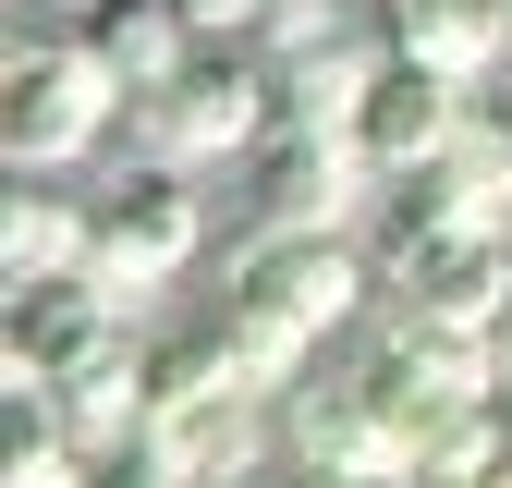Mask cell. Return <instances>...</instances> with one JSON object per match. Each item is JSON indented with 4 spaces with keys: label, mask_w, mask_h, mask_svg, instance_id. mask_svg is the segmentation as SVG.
<instances>
[{
    "label": "cell",
    "mask_w": 512,
    "mask_h": 488,
    "mask_svg": "<svg viewBox=\"0 0 512 488\" xmlns=\"http://www.w3.org/2000/svg\"><path fill=\"white\" fill-rule=\"evenodd\" d=\"M378 61H391V37H317V49H281L269 61V86H281V122H342L354 135V110H366V86H378Z\"/></svg>",
    "instance_id": "obj_13"
},
{
    "label": "cell",
    "mask_w": 512,
    "mask_h": 488,
    "mask_svg": "<svg viewBox=\"0 0 512 488\" xmlns=\"http://www.w3.org/2000/svg\"><path fill=\"white\" fill-rule=\"evenodd\" d=\"M183 25H196V37H256L269 0H183Z\"/></svg>",
    "instance_id": "obj_17"
},
{
    "label": "cell",
    "mask_w": 512,
    "mask_h": 488,
    "mask_svg": "<svg viewBox=\"0 0 512 488\" xmlns=\"http://www.w3.org/2000/svg\"><path fill=\"white\" fill-rule=\"evenodd\" d=\"M220 293L256 305V318L293 330V342H330L354 305H366V257H354V232H269V220H256Z\"/></svg>",
    "instance_id": "obj_3"
},
{
    "label": "cell",
    "mask_w": 512,
    "mask_h": 488,
    "mask_svg": "<svg viewBox=\"0 0 512 488\" xmlns=\"http://www.w3.org/2000/svg\"><path fill=\"white\" fill-rule=\"evenodd\" d=\"M86 49L122 74V98H159L183 61L208 49V37L183 25V0H98V13H86Z\"/></svg>",
    "instance_id": "obj_12"
},
{
    "label": "cell",
    "mask_w": 512,
    "mask_h": 488,
    "mask_svg": "<svg viewBox=\"0 0 512 488\" xmlns=\"http://www.w3.org/2000/svg\"><path fill=\"white\" fill-rule=\"evenodd\" d=\"M366 196H378V159L342 122H269V147H256V220L269 232H354Z\"/></svg>",
    "instance_id": "obj_5"
},
{
    "label": "cell",
    "mask_w": 512,
    "mask_h": 488,
    "mask_svg": "<svg viewBox=\"0 0 512 488\" xmlns=\"http://www.w3.org/2000/svg\"><path fill=\"white\" fill-rule=\"evenodd\" d=\"M86 488H196L159 440H122V452H86Z\"/></svg>",
    "instance_id": "obj_16"
},
{
    "label": "cell",
    "mask_w": 512,
    "mask_h": 488,
    "mask_svg": "<svg viewBox=\"0 0 512 488\" xmlns=\"http://www.w3.org/2000/svg\"><path fill=\"white\" fill-rule=\"evenodd\" d=\"M122 122H135V147L159 171H220V159H256V147H269L281 86H269V61H256L244 37H208L159 98H135Z\"/></svg>",
    "instance_id": "obj_1"
},
{
    "label": "cell",
    "mask_w": 512,
    "mask_h": 488,
    "mask_svg": "<svg viewBox=\"0 0 512 488\" xmlns=\"http://www.w3.org/2000/svg\"><path fill=\"white\" fill-rule=\"evenodd\" d=\"M378 37L391 61H427L452 86H488L512 61V0H378Z\"/></svg>",
    "instance_id": "obj_10"
},
{
    "label": "cell",
    "mask_w": 512,
    "mask_h": 488,
    "mask_svg": "<svg viewBox=\"0 0 512 488\" xmlns=\"http://www.w3.org/2000/svg\"><path fill=\"white\" fill-rule=\"evenodd\" d=\"M391 293H403V318H427V330L500 342V318H512V232H439V244H415V257L391 269Z\"/></svg>",
    "instance_id": "obj_8"
},
{
    "label": "cell",
    "mask_w": 512,
    "mask_h": 488,
    "mask_svg": "<svg viewBox=\"0 0 512 488\" xmlns=\"http://www.w3.org/2000/svg\"><path fill=\"white\" fill-rule=\"evenodd\" d=\"M110 342H122V293H110L98 269H74V281H25V293H13V330H0V391L37 403V391L74 379V366H98Z\"/></svg>",
    "instance_id": "obj_6"
},
{
    "label": "cell",
    "mask_w": 512,
    "mask_h": 488,
    "mask_svg": "<svg viewBox=\"0 0 512 488\" xmlns=\"http://www.w3.org/2000/svg\"><path fill=\"white\" fill-rule=\"evenodd\" d=\"M49 403H61V427H74L86 452H122V440H147V415H159V391H147V342L122 330V342H110L98 366H74V379H61Z\"/></svg>",
    "instance_id": "obj_14"
},
{
    "label": "cell",
    "mask_w": 512,
    "mask_h": 488,
    "mask_svg": "<svg viewBox=\"0 0 512 488\" xmlns=\"http://www.w3.org/2000/svg\"><path fill=\"white\" fill-rule=\"evenodd\" d=\"M500 354H512V318H500Z\"/></svg>",
    "instance_id": "obj_21"
},
{
    "label": "cell",
    "mask_w": 512,
    "mask_h": 488,
    "mask_svg": "<svg viewBox=\"0 0 512 488\" xmlns=\"http://www.w3.org/2000/svg\"><path fill=\"white\" fill-rule=\"evenodd\" d=\"M330 488H427V476H415V464H403V476H330Z\"/></svg>",
    "instance_id": "obj_18"
},
{
    "label": "cell",
    "mask_w": 512,
    "mask_h": 488,
    "mask_svg": "<svg viewBox=\"0 0 512 488\" xmlns=\"http://www.w3.org/2000/svg\"><path fill=\"white\" fill-rule=\"evenodd\" d=\"M269 440H281V464H305V476H403V464H415V440L378 415L366 366H354V379H293V391L269 403Z\"/></svg>",
    "instance_id": "obj_7"
},
{
    "label": "cell",
    "mask_w": 512,
    "mask_h": 488,
    "mask_svg": "<svg viewBox=\"0 0 512 488\" xmlns=\"http://www.w3.org/2000/svg\"><path fill=\"white\" fill-rule=\"evenodd\" d=\"M500 427H512V379H500Z\"/></svg>",
    "instance_id": "obj_20"
},
{
    "label": "cell",
    "mask_w": 512,
    "mask_h": 488,
    "mask_svg": "<svg viewBox=\"0 0 512 488\" xmlns=\"http://www.w3.org/2000/svg\"><path fill=\"white\" fill-rule=\"evenodd\" d=\"M196 244H208V208H196V171H122L110 196H98V281L135 305V293H159V281H183L196 269Z\"/></svg>",
    "instance_id": "obj_4"
},
{
    "label": "cell",
    "mask_w": 512,
    "mask_h": 488,
    "mask_svg": "<svg viewBox=\"0 0 512 488\" xmlns=\"http://www.w3.org/2000/svg\"><path fill=\"white\" fill-rule=\"evenodd\" d=\"M86 257H98V208H74L49 171H25L13 208H0V269H13V293L25 281H74Z\"/></svg>",
    "instance_id": "obj_11"
},
{
    "label": "cell",
    "mask_w": 512,
    "mask_h": 488,
    "mask_svg": "<svg viewBox=\"0 0 512 488\" xmlns=\"http://www.w3.org/2000/svg\"><path fill=\"white\" fill-rule=\"evenodd\" d=\"M464 110H476V86L427 74V61H378V86H366V110H354V147L378 159V183H403V171H427V159H452Z\"/></svg>",
    "instance_id": "obj_9"
},
{
    "label": "cell",
    "mask_w": 512,
    "mask_h": 488,
    "mask_svg": "<svg viewBox=\"0 0 512 488\" xmlns=\"http://www.w3.org/2000/svg\"><path fill=\"white\" fill-rule=\"evenodd\" d=\"M0 488H86V440L61 427V403H13V452H0Z\"/></svg>",
    "instance_id": "obj_15"
},
{
    "label": "cell",
    "mask_w": 512,
    "mask_h": 488,
    "mask_svg": "<svg viewBox=\"0 0 512 488\" xmlns=\"http://www.w3.org/2000/svg\"><path fill=\"white\" fill-rule=\"evenodd\" d=\"M122 110L135 98H122V74L86 49V25H49V37L13 49V74H0V159L13 171H74Z\"/></svg>",
    "instance_id": "obj_2"
},
{
    "label": "cell",
    "mask_w": 512,
    "mask_h": 488,
    "mask_svg": "<svg viewBox=\"0 0 512 488\" xmlns=\"http://www.w3.org/2000/svg\"><path fill=\"white\" fill-rule=\"evenodd\" d=\"M464 488H512V452H500V464H488V476H464Z\"/></svg>",
    "instance_id": "obj_19"
}]
</instances>
